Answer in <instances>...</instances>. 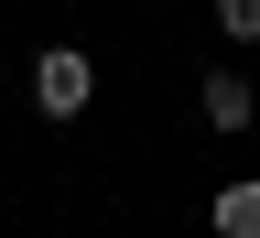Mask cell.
Segmentation results:
<instances>
[{
  "mask_svg": "<svg viewBox=\"0 0 260 238\" xmlns=\"http://www.w3.org/2000/svg\"><path fill=\"white\" fill-rule=\"evenodd\" d=\"M87 97H98L87 44H44V54H32V109H44V119H87Z\"/></svg>",
  "mask_w": 260,
  "mask_h": 238,
  "instance_id": "cell-1",
  "label": "cell"
},
{
  "mask_svg": "<svg viewBox=\"0 0 260 238\" xmlns=\"http://www.w3.org/2000/svg\"><path fill=\"white\" fill-rule=\"evenodd\" d=\"M195 109H206V130H217V141H239V130L260 119V87L239 76V65H206V87H195Z\"/></svg>",
  "mask_w": 260,
  "mask_h": 238,
  "instance_id": "cell-2",
  "label": "cell"
},
{
  "mask_svg": "<svg viewBox=\"0 0 260 238\" xmlns=\"http://www.w3.org/2000/svg\"><path fill=\"white\" fill-rule=\"evenodd\" d=\"M217 238H260V174H239V184H217Z\"/></svg>",
  "mask_w": 260,
  "mask_h": 238,
  "instance_id": "cell-3",
  "label": "cell"
},
{
  "mask_svg": "<svg viewBox=\"0 0 260 238\" xmlns=\"http://www.w3.org/2000/svg\"><path fill=\"white\" fill-rule=\"evenodd\" d=\"M217 32L228 44H260V0H217Z\"/></svg>",
  "mask_w": 260,
  "mask_h": 238,
  "instance_id": "cell-4",
  "label": "cell"
}]
</instances>
